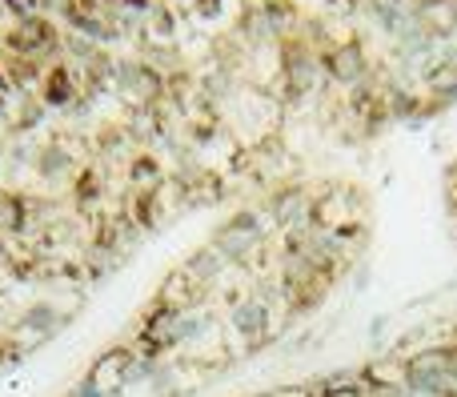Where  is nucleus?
Listing matches in <instances>:
<instances>
[{"label":"nucleus","mask_w":457,"mask_h":397,"mask_svg":"<svg viewBox=\"0 0 457 397\" xmlns=\"http://www.w3.org/2000/svg\"><path fill=\"white\" fill-rule=\"evenodd\" d=\"M8 4H12V8H21V12H24V21H29V16H32V4H37V0H8Z\"/></svg>","instance_id":"20e7f679"},{"label":"nucleus","mask_w":457,"mask_h":397,"mask_svg":"<svg viewBox=\"0 0 457 397\" xmlns=\"http://www.w3.org/2000/svg\"><path fill=\"white\" fill-rule=\"evenodd\" d=\"M4 96H8V80L0 77V101H4Z\"/></svg>","instance_id":"39448f33"},{"label":"nucleus","mask_w":457,"mask_h":397,"mask_svg":"<svg viewBox=\"0 0 457 397\" xmlns=\"http://www.w3.org/2000/svg\"><path fill=\"white\" fill-rule=\"evenodd\" d=\"M72 93V85H69V72H53L48 77V88H45V96L48 101H64V96Z\"/></svg>","instance_id":"7ed1b4c3"},{"label":"nucleus","mask_w":457,"mask_h":397,"mask_svg":"<svg viewBox=\"0 0 457 397\" xmlns=\"http://www.w3.org/2000/svg\"><path fill=\"white\" fill-rule=\"evenodd\" d=\"M8 45H12V53H40L45 45H53V29H48L40 16H29V21L21 24V29L8 37ZM48 53V48H45Z\"/></svg>","instance_id":"f03ea898"},{"label":"nucleus","mask_w":457,"mask_h":397,"mask_svg":"<svg viewBox=\"0 0 457 397\" xmlns=\"http://www.w3.org/2000/svg\"><path fill=\"white\" fill-rule=\"evenodd\" d=\"M133 353H125V350H112L109 358H101L93 366V374L85 377V397H104V393H117L120 385L129 382V377H133Z\"/></svg>","instance_id":"f257e3e1"}]
</instances>
